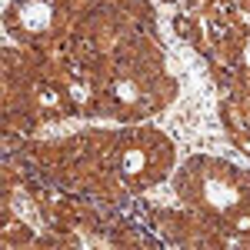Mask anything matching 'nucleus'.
<instances>
[{"label":"nucleus","instance_id":"2","mask_svg":"<svg viewBox=\"0 0 250 250\" xmlns=\"http://www.w3.org/2000/svg\"><path fill=\"white\" fill-rule=\"evenodd\" d=\"M210 200L213 204H230L233 190H220V184H210Z\"/></svg>","mask_w":250,"mask_h":250},{"label":"nucleus","instance_id":"1","mask_svg":"<svg viewBox=\"0 0 250 250\" xmlns=\"http://www.w3.org/2000/svg\"><path fill=\"white\" fill-rule=\"evenodd\" d=\"M47 20H50V10H47V7H30V10L23 14V23H27V27H34V30L43 27Z\"/></svg>","mask_w":250,"mask_h":250},{"label":"nucleus","instance_id":"3","mask_svg":"<svg viewBox=\"0 0 250 250\" xmlns=\"http://www.w3.org/2000/svg\"><path fill=\"white\" fill-rule=\"evenodd\" d=\"M127 167H130V170H137V167H140V154H130V164H127Z\"/></svg>","mask_w":250,"mask_h":250}]
</instances>
